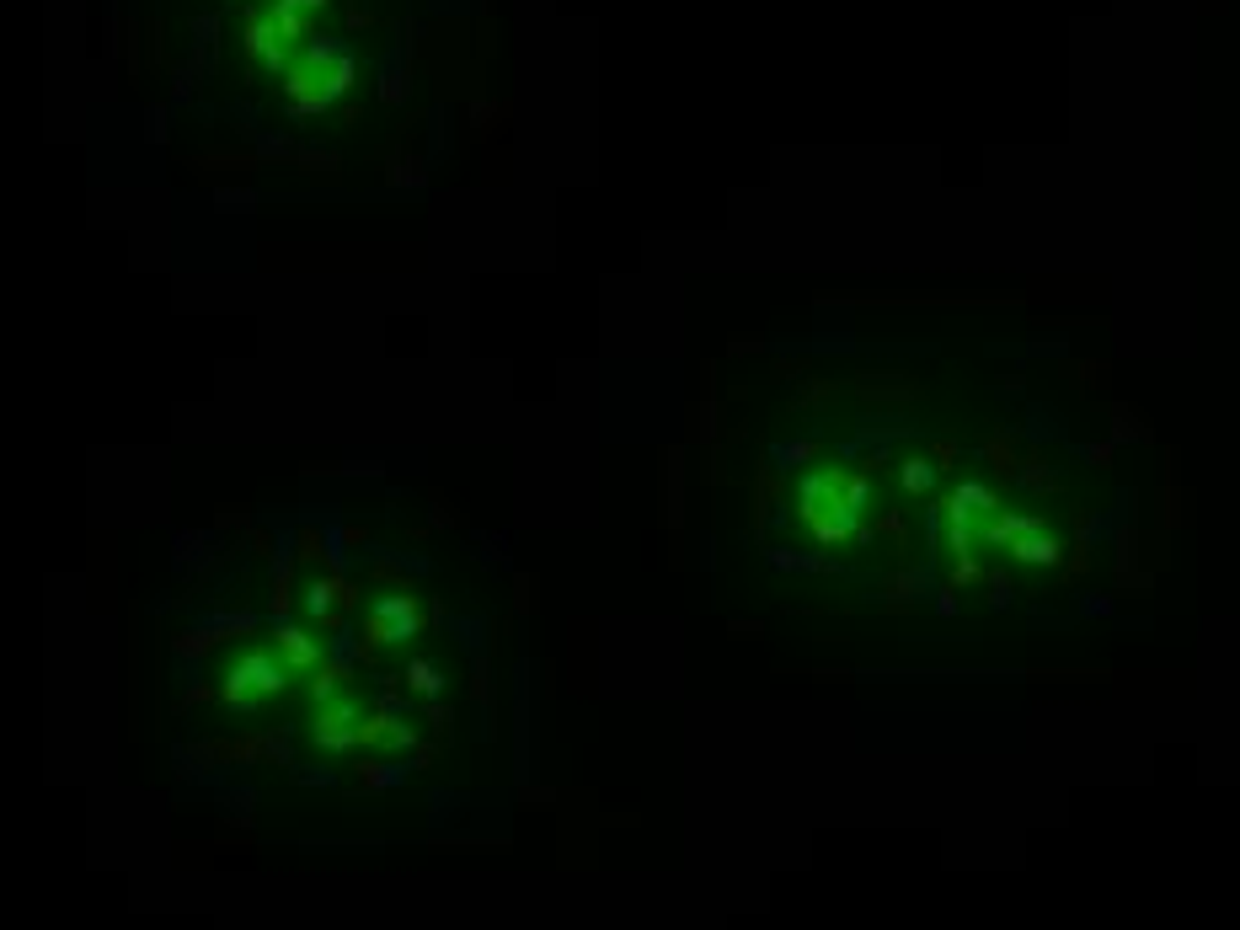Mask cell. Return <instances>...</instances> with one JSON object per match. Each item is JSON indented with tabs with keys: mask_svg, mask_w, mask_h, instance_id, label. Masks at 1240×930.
I'll list each match as a JSON object with an SVG mask.
<instances>
[{
	"mask_svg": "<svg viewBox=\"0 0 1240 930\" xmlns=\"http://www.w3.org/2000/svg\"><path fill=\"white\" fill-rule=\"evenodd\" d=\"M380 97H385V102H391V107H396L401 97H407V75H396V70H385V86H380Z\"/></svg>",
	"mask_w": 1240,
	"mask_h": 930,
	"instance_id": "obj_32",
	"label": "cell"
},
{
	"mask_svg": "<svg viewBox=\"0 0 1240 930\" xmlns=\"http://www.w3.org/2000/svg\"><path fill=\"white\" fill-rule=\"evenodd\" d=\"M428 524H433V530H455V524H460V514H455V508H449L444 498H433V514H428Z\"/></svg>",
	"mask_w": 1240,
	"mask_h": 930,
	"instance_id": "obj_31",
	"label": "cell"
},
{
	"mask_svg": "<svg viewBox=\"0 0 1240 930\" xmlns=\"http://www.w3.org/2000/svg\"><path fill=\"white\" fill-rule=\"evenodd\" d=\"M519 685H514V781H519V792L524 786H535L530 781V770H535V717H530V690H535V679H530V658L519 663Z\"/></svg>",
	"mask_w": 1240,
	"mask_h": 930,
	"instance_id": "obj_4",
	"label": "cell"
},
{
	"mask_svg": "<svg viewBox=\"0 0 1240 930\" xmlns=\"http://www.w3.org/2000/svg\"><path fill=\"white\" fill-rule=\"evenodd\" d=\"M663 476H669V530H679L685 524V455L679 449L663 455Z\"/></svg>",
	"mask_w": 1240,
	"mask_h": 930,
	"instance_id": "obj_15",
	"label": "cell"
},
{
	"mask_svg": "<svg viewBox=\"0 0 1240 930\" xmlns=\"http://www.w3.org/2000/svg\"><path fill=\"white\" fill-rule=\"evenodd\" d=\"M262 749H268V759H278V765H300V759H294V727L289 722H278V727H268V733H262Z\"/></svg>",
	"mask_w": 1240,
	"mask_h": 930,
	"instance_id": "obj_21",
	"label": "cell"
},
{
	"mask_svg": "<svg viewBox=\"0 0 1240 930\" xmlns=\"http://www.w3.org/2000/svg\"><path fill=\"white\" fill-rule=\"evenodd\" d=\"M428 631V615L417 610L412 588H396V594H380L364 610V642L369 647H391V642H412Z\"/></svg>",
	"mask_w": 1240,
	"mask_h": 930,
	"instance_id": "obj_2",
	"label": "cell"
},
{
	"mask_svg": "<svg viewBox=\"0 0 1240 930\" xmlns=\"http://www.w3.org/2000/svg\"><path fill=\"white\" fill-rule=\"evenodd\" d=\"M359 722H364V706L353 695H343V701L321 706V717L310 722V743L321 754H353L359 749Z\"/></svg>",
	"mask_w": 1240,
	"mask_h": 930,
	"instance_id": "obj_3",
	"label": "cell"
},
{
	"mask_svg": "<svg viewBox=\"0 0 1240 930\" xmlns=\"http://www.w3.org/2000/svg\"><path fill=\"white\" fill-rule=\"evenodd\" d=\"M936 610H941V615H957V594H952V588H941V599H936Z\"/></svg>",
	"mask_w": 1240,
	"mask_h": 930,
	"instance_id": "obj_35",
	"label": "cell"
},
{
	"mask_svg": "<svg viewBox=\"0 0 1240 930\" xmlns=\"http://www.w3.org/2000/svg\"><path fill=\"white\" fill-rule=\"evenodd\" d=\"M412 770L417 765H412V759H401V754H364L359 765H353L364 797H385V792H396V786H407Z\"/></svg>",
	"mask_w": 1240,
	"mask_h": 930,
	"instance_id": "obj_5",
	"label": "cell"
},
{
	"mask_svg": "<svg viewBox=\"0 0 1240 930\" xmlns=\"http://www.w3.org/2000/svg\"><path fill=\"white\" fill-rule=\"evenodd\" d=\"M401 679H407V690L417 695V701H439V695H444V685H449V679H444V669H439V663H433V658H407V669H401Z\"/></svg>",
	"mask_w": 1240,
	"mask_h": 930,
	"instance_id": "obj_13",
	"label": "cell"
},
{
	"mask_svg": "<svg viewBox=\"0 0 1240 930\" xmlns=\"http://www.w3.org/2000/svg\"><path fill=\"white\" fill-rule=\"evenodd\" d=\"M209 546V535L204 530H177L172 535V567H177V578H198V572H209L214 567V551H204Z\"/></svg>",
	"mask_w": 1240,
	"mask_h": 930,
	"instance_id": "obj_9",
	"label": "cell"
},
{
	"mask_svg": "<svg viewBox=\"0 0 1240 930\" xmlns=\"http://www.w3.org/2000/svg\"><path fill=\"white\" fill-rule=\"evenodd\" d=\"M268 43H273V33H268V27H262V22L252 27V33H246V49H252V54H262V49H268Z\"/></svg>",
	"mask_w": 1240,
	"mask_h": 930,
	"instance_id": "obj_34",
	"label": "cell"
},
{
	"mask_svg": "<svg viewBox=\"0 0 1240 930\" xmlns=\"http://www.w3.org/2000/svg\"><path fill=\"white\" fill-rule=\"evenodd\" d=\"M471 802H476V797H471V792H460V786H455V792L433 786V792H428V834H433V840H439V834H444L449 824H455V818H460L465 808H471Z\"/></svg>",
	"mask_w": 1240,
	"mask_h": 930,
	"instance_id": "obj_11",
	"label": "cell"
},
{
	"mask_svg": "<svg viewBox=\"0 0 1240 930\" xmlns=\"http://www.w3.org/2000/svg\"><path fill=\"white\" fill-rule=\"evenodd\" d=\"M316 471H332V476H385L380 460H343V465H316Z\"/></svg>",
	"mask_w": 1240,
	"mask_h": 930,
	"instance_id": "obj_27",
	"label": "cell"
},
{
	"mask_svg": "<svg viewBox=\"0 0 1240 930\" xmlns=\"http://www.w3.org/2000/svg\"><path fill=\"white\" fill-rule=\"evenodd\" d=\"M289 781H294V786H321V792H332V786H337V770H332V765H294Z\"/></svg>",
	"mask_w": 1240,
	"mask_h": 930,
	"instance_id": "obj_25",
	"label": "cell"
},
{
	"mask_svg": "<svg viewBox=\"0 0 1240 930\" xmlns=\"http://www.w3.org/2000/svg\"><path fill=\"white\" fill-rule=\"evenodd\" d=\"M1043 530V519H1027V514H1016V519H989L984 524V540H1000V546H1011V540H1021V535H1037Z\"/></svg>",
	"mask_w": 1240,
	"mask_h": 930,
	"instance_id": "obj_20",
	"label": "cell"
},
{
	"mask_svg": "<svg viewBox=\"0 0 1240 930\" xmlns=\"http://www.w3.org/2000/svg\"><path fill=\"white\" fill-rule=\"evenodd\" d=\"M471 701H476V738L492 743L498 733V717H492V658H471Z\"/></svg>",
	"mask_w": 1240,
	"mask_h": 930,
	"instance_id": "obj_7",
	"label": "cell"
},
{
	"mask_svg": "<svg viewBox=\"0 0 1240 930\" xmlns=\"http://www.w3.org/2000/svg\"><path fill=\"white\" fill-rule=\"evenodd\" d=\"M813 455H818V444H813V439H786V444H775V449H770V460L781 465V471H797V465H808Z\"/></svg>",
	"mask_w": 1240,
	"mask_h": 930,
	"instance_id": "obj_22",
	"label": "cell"
},
{
	"mask_svg": "<svg viewBox=\"0 0 1240 930\" xmlns=\"http://www.w3.org/2000/svg\"><path fill=\"white\" fill-rule=\"evenodd\" d=\"M214 642H225V637H220L214 626H204V620H198V626H188V631H182V637L172 642V658H198V663H204V653H209Z\"/></svg>",
	"mask_w": 1240,
	"mask_h": 930,
	"instance_id": "obj_18",
	"label": "cell"
},
{
	"mask_svg": "<svg viewBox=\"0 0 1240 930\" xmlns=\"http://www.w3.org/2000/svg\"><path fill=\"white\" fill-rule=\"evenodd\" d=\"M1005 551H1011L1016 562H1032V567H1053V562H1059V551H1064V546H1059V540H1053L1048 530H1037V535H1021V540H1011V546H1005Z\"/></svg>",
	"mask_w": 1240,
	"mask_h": 930,
	"instance_id": "obj_14",
	"label": "cell"
},
{
	"mask_svg": "<svg viewBox=\"0 0 1240 930\" xmlns=\"http://www.w3.org/2000/svg\"><path fill=\"white\" fill-rule=\"evenodd\" d=\"M220 802H225V813L236 818V829H252V808H257L252 781H230L225 792H220Z\"/></svg>",
	"mask_w": 1240,
	"mask_h": 930,
	"instance_id": "obj_19",
	"label": "cell"
},
{
	"mask_svg": "<svg viewBox=\"0 0 1240 930\" xmlns=\"http://www.w3.org/2000/svg\"><path fill=\"white\" fill-rule=\"evenodd\" d=\"M289 685V663L268 653V647H246V653L230 663L225 685H220V701L241 717H257L262 711V695H284Z\"/></svg>",
	"mask_w": 1240,
	"mask_h": 930,
	"instance_id": "obj_1",
	"label": "cell"
},
{
	"mask_svg": "<svg viewBox=\"0 0 1240 930\" xmlns=\"http://www.w3.org/2000/svg\"><path fill=\"white\" fill-rule=\"evenodd\" d=\"M423 717L433 722V733H439V738H449V722H455V717H449L444 701H423Z\"/></svg>",
	"mask_w": 1240,
	"mask_h": 930,
	"instance_id": "obj_30",
	"label": "cell"
},
{
	"mask_svg": "<svg viewBox=\"0 0 1240 930\" xmlns=\"http://www.w3.org/2000/svg\"><path fill=\"white\" fill-rule=\"evenodd\" d=\"M514 610L519 615L535 610V578H530V572H514Z\"/></svg>",
	"mask_w": 1240,
	"mask_h": 930,
	"instance_id": "obj_28",
	"label": "cell"
},
{
	"mask_svg": "<svg viewBox=\"0 0 1240 930\" xmlns=\"http://www.w3.org/2000/svg\"><path fill=\"white\" fill-rule=\"evenodd\" d=\"M204 626H214L220 637H257L262 615L257 610H214V615H204Z\"/></svg>",
	"mask_w": 1240,
	"mask_h": 930,
	"instance_id": "obj_17",
	"label": "cell"
},
{
	"mask_svg": "<svg viewBox=\"0 0 1240 930\" xmlns=\"http://www.w3.org/2000/svg\"><path fill=\"white\" fill-rule=\"evenodd\" d=\"M947 508V519H952V530H968L979 514H995V492H989L984 482H963L952 492V503H941Z\"/></svg>",
	"mask_w": 1240,
	"mask_h": 930,
	"instance_id": "obj_8",
	"label": "cell"
},
{
	"mask_svg": "<svg viewBox=\"0 0 1240 930\" xmlns=\"http://www.w3.org/2000/svg\"><path fill=\"white\" fill-rule=\"evenodd\" d=\"M214 701V685H204V679H198V685H188L177 695V711H193V706H209Z\"/></svg>",
	"mask_w": 1240,
	"mask_h": 930,
	"instance_id": "obj_29",
	"label": "cell"
},
{
	"mask_svg": "<svg viewBox=\"0 0 1240 930\" xmlns=\"http://www.w3.org/2000/svg\"><path fill=\"white\" fill-rule=\"evenodd\" d=\"M273 647H278V658H284L289 669H300V674L321 669V642L310 637V631L289 626V620H278V626H273Z\"/></svg>",
	"mask_w": 1240,
	"mask_h": 930,
	"instance_id": "obj_6",
	"label": "cell"
},
{
	"mask_svg": "<svg viewBox=\"0 0 1240 930\" xmlns=\"http://www.w3.org/2000/svg\"><path fill=\"white\" fill-rule=\"evenodd\" d=\"M337 690H343V669H337V663H321L316 679H310V701H316V706H332Z\"/></svg>",
	"mask_w": 1240,
	"mask_h": 930,
	"instance_id": "obj_23",
	"label": "cell"
},
{
	"mask_svg": "<svg viewBox=\"0 0 1240 930\" xmlns=\"http://www.w3.org/2000/svg\"><path fill=\"white\" fill-rule=\"evenodd\" d=\"M449 637L460 642L465 658H482L487 642H492V620L487 615H449Z\"/></svg>",
	"mask_w": 1240,
	"mask_h": 930,
	"instance_id": "obj_12",
	"label": "cell"
},
{
	"mask_svg": "<svg viewBox=\"0 0 1240 930\" xmlns=\"http://www.w3.org/2000/svg\"><path fill=\"white\" fill-rule=\"evenodd\" d=\"M214 530H246V514L241 508H220V514H214Z\"/></svg>",
	"mask_w": 1240,
	"mask_h": 930,
	"instance_id": "obj_33",
	"label": "cell"
},
{
	"mask_svg": "<svg viewBox=\"0 0 1240 930\" xmlns=\"http://www.w3.org/2000/svg\"><path fill=\"white\" fill-rule=\"evenodd\" d=\"M775 471L781 465H759L754 471V514H749V530H754V540L765 535V519H770V508H781V482H775Z\"/></svg>",
	"mask_w": 1240,
	"mask_h": 930,
	"instance_id": "obj_10",
	"label": "cell"
},
{
	"mask_svg": "<svg viewBox=\"0 0 1240 930\" xmlns=\"http://www.w3.org/2000/svg\"><path fill=\"white\" fill-rule=\"evenodd\" d=\"M765 562H770V567H781V572H829V567H834L829 556L792 551V546H770V551H765Z\"/></svg>",
	"mask_w": 1240,
	"mask_h": 930,
	"instance_id": "obj_16",
	"label": "cell"
},
{
	"mask_svg": "<svg viewBox=\"0 0 1240 930\" xmlns=\"http://www.w3.org/2000/svg\"><path fill=\"white\" fill-rule=\"evenodd\" d=\"M952 578H957V583H968V578H979V567H973V562H968V556H963V562H957V572H952Z\"/></svg>",
	"mask_w": 1240,
	"mask_h": 930,
	"instance_id": "obj_36",
	"label": "cell"
},
{
	"mask_svg": "<svg viewBox=\"0 0 1240 930\" xmlns=\"http://www.w3.org/2000/svg\"><path fill=\"white\" fill-rule=\"evenodd\" d=\"M476 562L482 567H508V540L503 535H476Z\"/></svg>",
	"mask_w": 1240,
	"mask_h": 930,
	"instance_id": "obj_26",
	"label": "cell"
},
{
	"mask_svg": "<svg viewBox=\"0 0 1240 930\" xmlns=\"http://www.w3.org/2000/svg\"><path fill=\"white\" fill-rule=\"evenodd\" d=\"M898 482H904V492H914V498H925V492L936 487V465H930V460H904Z\"/></svg>",
	"mask_w": 1240,
	"mask_h": 930,
	"instance_id": "obj_24",
	"label": "cell"
}]
</instances>
